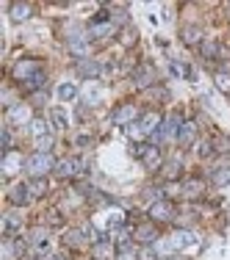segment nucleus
<instances>
[{"label":"nucleus","mask_w":230,"mask_h":260,"mask_svg":"<svg viewBox=\"0 0 230 260\" xmlns=\"http://www.w3.org/2000/svg\"><path fill=\"white\" fill-rule=\"evenodd\" d=\"M25 169L30 172V178H44L48 172H56V160L50 152H34L25 158Z\"/></svg>","instance_id":"f257e3e1"},{"label":"nucleus","mask_w":230,"mask_h":260,"mask_svg":"<svg viewBox=\"0 0 230 260\" xmlns=\"http://www.w3.org/2000/svg\"><path fill=\"white\" fill-rule=\"evenodd\" d=\"M84 169H86V160H80V158H64L56 164V174L58 178H75Z\"/></svg>","instance_id":"f03ea898"},{"label":"nucleus","mask_w":230,"mask_h":260,"mask_svg":"<svg viewBox=\"0 0 230 260\" xmlns=\"http://www.w3.org/2000/svg\"><path fill=\"white\" fill-rule=\"evenodd\" d=\"M172 216H175V208H172V202H166V200L152 202V208H150V219L152 222H172Z\"/></svg>","instance_id":"7ed1b4c3"},{"label":"nucleus","mask_w":230,"mask_h":260,"mask_svg":"<svg viewBox=\"0 0 230 260\" xmlns=\"http://www.w3.org/2000/svg\"><path fill=\"white\" fill-rule=\"evenodd\" d=\"M134 80H136V86L147 89V86H152V83H156V70H152L150 64H139L134 70Z\"/></svg>","instance_id":"20e7f679"},{"label":"nucleus","mask_w":230,"mask_h":260,"mask_svg":"<svg viewBox=\"0 0 230 260\" xmlns=\"http://www.w3.org/2000/svg\"><path fill=\"white\" fill-rule=\"evenodd\" d=\"M134 152H136V158H142V160H144V166H147V169H156V166H158V160H161V152H158V147H156V144H150V147H136Z\"/></svg>","instance_id":"39448f33"},{"label":"nucleus","mask_w":230,"mask_h":260,"mask_svg":"<svg viewBox=\"0 0 230 260\" xmlns=\"http://www.w3.org/2000/svg\"><path fill=\"white\" fill-rule=\"evenodd\" d=\"M36 72H42L36 61H20V64L14 66V78H17V80H22V83H28L30 78L36 75Z\"/></svg>","instance_id":"423d86ee"},{"label":"nucleus","mask_w":230,"mask_h":260,"mask_svg":"<svg viewBox=\"0 0 230 260\" xmlns=\"http://www.w3.org/2000/svg\"><path fill=\"white\" fill-rule=\"evenodd\" d=\"M30 186L28 183H20V186H14L12 188V194H8V200H12V205H17V208H22V205H28L30 202Z\"/></svg>","instance_id":"0eeeda50"},{"label":"nucleus","mask_w":230,"mask_h":260,"mask_svg":"<svg viewBox=\"0 0 230 260\" xmlns=\"http://www.w3.org/2000/svg\"><path fill=\"white\" fill-rule=\"evenodd\" d=\"M136 116H139V108L136 106H120L111 119H114V124H130Z\"/></svg>","instance_id":"6e6552de"},{"label":"nucleus","mask_w":230,"mask_h":260,"mask_svg":"<svg viewBox=\"0 0 230 260\" xmlns=\"http://www.w3.org/2000/svg\"><path fill=\"white\" fill-rule=\"evenodd\" d=\"M116 34V25L114 22H92L89 25V39H108V36Z\"/></svg>","instance_id":"1a4fd4ad"},{"label":"nucleus","mask_w":230,"mask_h":260,"mask_svg":"<svg viewBox=\"0 0 230 260\" xmlns=\"http://www.w3.org/2000/svg\"><path fill=\"white\" fill-rule=\"evenodd\" d=\"M194 138H197V124L183 122L180 130H178V144H180V147H188V144H194Z\"/></svg>","instance_id":"9d476101"},{"label":"nucleus","mask_w":230,"mask_h":260,"mask_svg":"<svg viewBox=\"0 0 230 260\" xmlns=\"http://www.w3.org/2000/svg\"><path fill=\"white\" fill-rule=\"evenodd\" d=\"M183 196H188V200H197V196L206 194V183L202 180H186V183L180 186Z\"/></svg>","instance_id":"9b49d317"},{"label":"nucleus","mask_w":230,"mask_h":260,"mask_svg":"<svg viewBox=\"0 0 230 260\" xmlns=\"http://www.w3.org/2000/svg\"><path fill=\"white\" fill-rule=\"evenodd\" d=\"M8 122H14V124L30 122V106H12L8 108Z\"/></svg>","instance_id":"f8f14e48"},{"label":"nucleus","mask_w":230,"mask_h":260,"mask_svg":"<svg viewBox=\"0 0 230 260\" xmlns=\"http://www.w3.org/2000/svg\"><path fill=\"white\" fill-rule=\"evenodd\" d=\"M78 72L84 78H97L103 72V64H100V61H92V58H84V61H78Z\"/></svg>","instance_id":"ddd939ff"},{"label":"nucleus","mask_w":230,"mask_h":260,"mask_svg":"<svg viewBox=\"0 0 230 260\" xmlns=\"http://www.w3.org/2000/svg\"><path fill=\"white\" fill-rule=\"evenodd\" d=\"M134 236H136V241H142L144 246H150V244L158 238V232H156V227H152V224H142V227H136Z\"/></svg>","instance_id":"4468645a"},{"label":"nucleus","mask_w":230,"mask_h":260,"mask_svg":"<svg viewBox=\"0 0 230 260\" xmlns=\"http://www.w3.org/2000/svg\"><path fill=\"white\" fill-rule=\"evenodd\" d=\"M172 249H175V252H180V249H186V246H192L194 244V236L188 230H180V232H175V236H172Z\"/></svg>","instance_id":"2eb2a0df"},{"label":"nucleus","mask_w":230,"mask_h":260,"mask_svg":"<svg viewBox=\"0 0 230 260\" xmlns=\"http://www.w3.org/2000/svg\"><path fill=\"white\" fill-rule=\"evenodd\" d=\"M139 128H142V133H156L158 128H161V116H158V114H144V116H142V122H139Z\"/></svg>","instance_id":"dca6fc26"},{"label":"nucleus","mask_w":230,"mask_h":260,"mask_svg":"<svg viewBox=\"0 0 230 260\" xmlns=\"http://www.w3.org/2000/svg\"><path fill=\"white\" fill-rule=\"evenodd\" d=\"M70 53L72 56H80V61L89 56V39H80V36H75V39H70Z\"/></svg>","instance_id":"f3484780"},{"label":"nucleus","mask_w":230,"mask_h":260,"mask_svg":"<svg viewBox=\"0 0 230 260\" xmlns=\"http://www.w3.org/2000/svg\"><path fill=\"white\" fill-rule=\"evenodd\" d=\"M111 252H114V249H111L108 241H97L94 246H92V258L94 260H111Z\"/></svg>","instance_id":"a211bd4d"},{"label":"nucleus","mask_w":230,"mask_h":260,"mask_svg":"<svg viewBox=\"0 0 230 260\" xmlns=\"http://www.w3.org/2000/svg\"><path fill=\"white\" fill-rule=\"evenodd\" d=\"M17 166H22V158H17L14 152L3 155V160H0V169H3V174H14V169Z\"/></svg>","instance_id":"6ab92c4d"},{"label":"nucleus","mask_w":230,"mask_h":260,"mask_svg":"<svg viewBox=\"0 0 230 260\" xmlns=\"http://www.w3.org/2000/svg\"><path fill=\"white\" fill-rule=\"evenodd\" d=\"M28 17H30V6H28V3H14V6H12V20H14V22H25Z\"/></svg>","instance_id":"aec40b11"},{"label":"nucleus","mask_w":230,"mask_h":260,"mask_svg":"<svg viewBox=\"0 0 230 260\" xmlns=\"http://www.w3.org/2000/svg\"><path fill=\"white\" fill-rule=\"evenodd\" d=\"M200 39H202V30L197 28V25H186V28H183V42H186V44H197Z\"/></svg>","instance_id":"412c9836"},{"label":"nucleus","mask_w":230,"mask_h":260,"mask_svg":"<svg viewBox=\"0 0 230 260\" xmlns=\"http://www.w3.org/2000/svg\"><path fill=\"white\" fill-rule=\"evenodd\" d=\"M50 116H53V124H56L58 130H67V128H70V119H67V114H64V108L56 106L53 111H50Z\"/></svg>","instance_id":"4be33fe9"},{"label":"nucleus","mask_w":230,"mask_h":260,"mask_svg":"<svg viewBox=\"0 0 230 260\" xmlns=\"http://www.w3.org/2000/svg\"><path fill=\"white\" fill-rule=\"evenodd\" d=\"M58 97L64 102L75 100V97H78V86H75V83H61V86H58Z\"/></svg>","instance_id":"5701e85b"},{"label":"nucleus","mask_w":230,"mask_h":260,"mask_svg":"<svg viewBox=\"0 0 230 260\" xmlns=\"http://www.w3.org/2000/svg\"><path fill=\"white\" fill-rule=\"evenodd\" d=\"M30 133H34V136H36V138H42V136H50V124L44 122V119H34V122H30Z\"/></svg>","instance_id":"b1692460"},{"label":"nucleus","mask_w":230,"mask_h":260,"mask_svg":"<svg viewBox=\"0 0 230 260\" xmlns=\"http://www.w3.org/2000/svg\"><path fill=\"white\" fill-rule=\"evenodd\" d=\"M211 180L219 186V188H224V186H230V169H214Z\"/></svg>","instance_id":"393cba45"},{"label":"nucleus","mask_w":230,"mask_h":260,"mask_svg":"<svg viewBox=\"0 0 230 260\" xmlns=\"http://www.w3.org/2000/svg\"><path fill=\"white\" fill-rule=\"evenodd\" d=\"M180 169H183L180 160H170V164L164 166V178H166V180H175L178 174H180Z\"/></svg>","instance_id":"a878e982"},{"label":"nucleus","mask_w":230,"mask_h":260,"mask_svg":"<svg viewBox=\"0 0 230 260\" xmlns=\"http://www.w3.org/2000/svg\"><path fill=\"white\" fill-rule=\"evenodd\" d=\"M28 186H30V194H34V196H42L44 191H48V183H44V178H34Z\"/></svg>","instance_id":"bb28decb"},{"label":"nucleus","mask_w":230,"mask_h":260,"mask_svg":"<svg viewBox=\"0 0 230 260\" xmlns=\"http://www.w3.org/2000/svg\"><path fill=\"white\" fill-rule=\"evenodd\" d=\"M44 83H48V75H44V72H36V75L30 78V80L25 83V86H28V89H34V92H36V89H44Z\"/></svg>","instance_id":"cd10ccee"},{"label":"nucleus","mask_w":230,"mask_h":260,"mask_svg":"<svg viewBox=\"0 0 230 260\" xmlns=\"http://www.w3.org/2000/svg\"><path fill=\"white\" fill-rule=\"evenodd\" d=\"M214 80H216V89H219V92H224V94H230V75H224V72H219V75L214 78Z\"/></svg>","instance_id":"c85d7f7f"},{"label":"nucleus","mask_w":230,"mask_h":260,"mask_svg":"<svg viewBox=\"0 0 230 260\" xmlns=\"http://www.w3.org/2000/svg\"><path fill=\"white\" fill-rule=\"evenodd\" d=\"M0 150H3V155L12 152V130L3 128V138H0Z\"/></svg>","instance_id":"c756f323"},{"label":"nucleus","mask_w":230,"mask_h":260,"mask_svg":"<svg viewBox=\"0 0 230 260\" xmlns=\"http://www.w3.org/2000/svg\"><path fill=\"white\" fill-rule=\"evenodd\" d=\"M216 53H219V44H216V42H211V39L202 42V56H206V58H214Z\"/></svg>","instance_id":"7c9ffc66"},{"label":"nucleus","mask_w":230,"mask_h":260,"mask_svg":"<svg viewBox=\"0 0 230 260\" xmlns=\"http://www.w3.org/2000/svg\"><path fill=\"white\" fill-rule=\"evenodd\" d=\"M80 241H84V230H72L64 238V244H70V246H80Z\"/></svg>","instance_id":"2f4dec72"},{"label":"nucleus","mask_w":230,"mask_h":260,"mask_svg":"<svg viewBox=\"0 0 230 260\" xmlns=\"http://www.w3.org/2000/svg\"><path fill=\"white\" fill-rule=\"evenodd\" d=\"M50 147H53V136L36 138V152H50Z\"/></svg>","instance_id":"473e14b6"},{"label":"nucleus","mask_w":230,"mask_h":260,"mask_svg":"<svg viewBox=\"0 0 230 260\" xmlns=\"http://www.w3.org/2000/svg\"><path fill=\"white\" fill-rule=\"evenodd\" d=\"M211 152H214L211 142H200V144H197V155H200V158H211Z\"/></svg>","instance_id":"72a5a7b5"},{"label":"nucleus","mask_w":230,"mask_h":260,"mask_svg":"<svg viewBox=\"0 0 230 260\" xmlns=\"http://www.w3.org/2000/svg\"><path fill=\"white\" fill-rule=\"evenodd\" d=\"M116 260H139V252H134L130 246H122L120 254H116Z\"/></svg>","instance_id":"f704fd0d"},{"label":"nucleus","mask_w":230,"mask_h":260,"mask_svg":"<svg viewBox=\"0 0 230 260\" xmlns=\"http://www.w3.org/2000/svg\"><path fill=\"white\" fill-rule=\"evenodd\" d=\"M139 260H158V249L156 246H144L139 252Z\"/></svg>","instance_id":"c9c22d12"},{"label":"nucleus","mask_w":230,"mask_h":260,"mask_svg":"<svg viewBox=\"0 0 230 260\" xmlns=\"http://www.w3.org/2000/svg\"><path fill=\"white\" fill-rule=\"evenodd\" d=\"M134 36H136V34H130V30H125V39H122V42H125V44H130V42H134Z\"/></svg>","instance_id":"e433bc0d"},{"label":"nucleus","mask_w":230,"mask_h":260,"mask_svg":"<svg viewBox=\"0 0 230 260\" xmlns=\"http://www.w3.org/2000/svg\"><path fill=\"white\" fill-rule=\"evenodd\" d=\"M48 260H67L64 254H53V258H48Z\"/></svg>","instance_id":"4c0bfd02"},{"label":"nucleus","mask_w":230,"mask_h":260,"mask_svg":"<svg viewBox=\"0 0 230 260\" xmlns=\"http://www.w3.org/2000/svg\"><path fill=\"white\" fill-rule=\"evenodd\" d=\"M166 260H186V258H180V254H172V258H166Z\"/></svg>","instance_id":"58836bf2"}]
</instances>
